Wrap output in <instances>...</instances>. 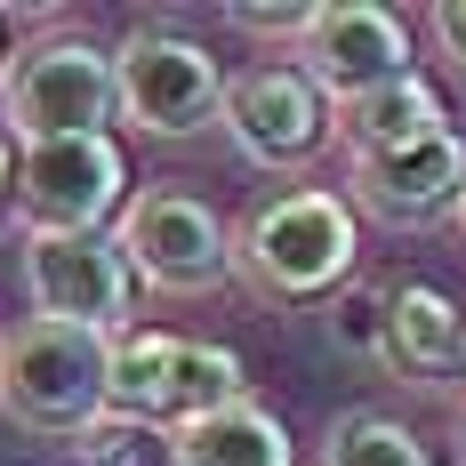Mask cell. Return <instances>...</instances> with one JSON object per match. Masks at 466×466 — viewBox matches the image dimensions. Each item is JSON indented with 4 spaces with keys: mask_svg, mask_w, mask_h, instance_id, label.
<instances>
[{
    "mask_svg": "<svg viewBox=\"0 0 466 466\" xmlns=\"http://www.w3.org/2000/svg\"><path fill=\"white\" fill-rule=\"evenodd\" d=\"M25 289L41 322H73L96 338H121L137 314V274L113 233H33L25 241Z\"/></svg>",
    "mask_w": 466,
    "mask_h": 466,
    "instance_id": "obj_8",
    "label": "cell"
},
{
    "mask_svg": "<svg viewBox=\"0 0 466 466\" xmlns=\"http://www.w3.org/2000/svg\"><path fill=\"white\" fill-rule=\"evenodd\" d=\"M459 442H466V410H459Z\"/></svg>",
    "mask_w": 466,
    "mask_h": 466,
    "instance_id": "obj_22",
    "label": "cell"
},
{
    "mask_svg": "<svg viewBox=\"0 0 466 466\" xmlns=\"http://www.w3.org/2000/svg\"><path fill=\"white\" fill-rule=\"evenodd\" d=\"M434 33H442V48L466 65V0H442V8H434Z\"/></svg>",
    "mask_w": 466,
    "mask_h": 466,
    "instance_id": "obj_19",
    "label": "cell"
},
{
    "mask_svg": "<svg viewBox=\"0 0 466 466\" xmlns=\"http://www.w3.org/2000/svg\"><path fill=\"white\" fill-rule=\"evenodd\" d=\"M459 346H466V314L434 289V281L386 289V338H378V362L402 378V386L451 378V370H459Z\"/></svg>",
    "mask_w": 466,
    "mask_h": 466,
    "instance_id": "obj_12",
    "label": "cell"
},
{
    "mask_svg": "<svg viewBox=\"0 0 466 466\" xmlns=\"http://www.w3.org/2000/svg\"><path fill=\"white\" fill-rule=\"evenodd\" d=\"M241 354L209 338H169V329H121L113 338V370H105V419L129 426H193L209 410L241 402Z\"/></svg>",
    "mask_w": 466,
    "mask_h": 466,
    "instance_id": "obj_3",
    "label": "cell"
},
{
    "mask_svg": "<svg viewBox=\"0 0 466 466\" xmlns=\"http://www.w3.org/2000/svg\"><path fill=\"white\" fill-rule=\"evenodd\" d=\"M73 459H81V466H153V451H145V426L96 419V426L73 434Z\"/></svg>",
    "mask_w": 466,
    "mask_h": 466,
    "instance_id": "obj_16",
    "label": "cell"
},
{
    "mask_svg": "<svg viewBox=\"0 0 466 466\" xmlns=\"http://www.w3.org/2000/svg\"><path fill=\"white\" fill-rule=\"evenodd\" d=\"M113 105H121L129 129L177 145V137H201L226 113V73H218V56L201 41L137 25L129 41L113 48Z\"/></svg>",
    "mask_w": 466,
    "mask_h": 466,
    "instance_id": "obj_6",
    "label": "cell"
},
{
    "mask_svg": "<svg viewBox=\"0 0 466 466\" xmlns=\"http://www.w3.org/2000/svg\"><path fill=\"white\" fill-rule=\"evenodd\" d=\"M129 209V153L121 137H56L16 145V218L33 233H105Z\"/></svg>",
    "mask_w": 466,
    "mask_h": 466,
    "instance_id": "obj_7",
    "label": "cell"
},
{
    "mask_svg": "<svg viewBox=\"0 0 466 466\" xmlns=\"http://www.w3.org/2000/svg\"><path fill=\"white\" fill-rule=\"evenodd\" d=\"M354 249H362L354 241V201L322 193V186H298V193L258 201L233 226V274L274 306H314L329 289H346Z\"/></svg>",
    "mask_w": 466,
    "mask_h": 466,
    "instance_id": "obj_1",
    "label": "cell"
},
{
    "mask_svg": "<svg viewBox=\"0 0 466 466\" xmlns=\"http://www.w3.org/2000/svg\"><path fill=\"white\" fill-rule=\"evenodd\" d=\"M459 226H466V193H459Z\"/></svg>",
    "mask_w": 466,
    "mask_h": 466,
    "instance_id": "obj_21",
    "label": "cell"
},
{
    "mask_svg": "<svg viewBox=\"0 0 466 466\" xmlns=\"http://www.w3.org/2000/svg\"><path fill=\"white\" fill-rule=\"evenodd\" d=\"M298 73L329 105L370 96L386 81H402V73H419L410 65V25L394 8H378V0H322L306 16V33H298Z\"/></svg>",
    "mask_w": 466,
    "mask_h": 466,
    "instance_id": "obj_9",
    "label": "cell"
},
{
    "mask_svg": "<svg viewBox=\"0 0 466 466\" xmlns=\"http://www.w3.org/2000/svg\"><path fill=\"white\" fill-rule=\"evenodd\" d=\"M306 16H314V0H289V8H226V25L266 33V41H298V33H306Z\"/></svg>",
    "mask_w": 466,
    "mask_h": 466,
    "instance_id": "obj_18",
    "label": "cell"
},
{
    "mask_svg": "<svg viewBox=\"0 0 466 466\" xmlns=\"http://www.w3.org/2000/svg\"><path fill=\"white\" fill-rule=\"evenodd\" d=\"M329 338H338L346 354H370V362H378V338H386V298H378V289H346V298H338V314H329Z\"/></svg>",
    "mask_w": 466,
    "mask_h": 466,
    "instance_id": "obj_17",
    "label": "cell"
},
{
    "mask_svg": "<svg viewBox=\"0 0 466 466\" xmlns=\"http://www.w3.org/2000/svg\"><path fill=\"white\" fill-rule=\"evenodd\" d=\"M322 466H434V459H426V442L402 419L346 410V419L329 426V442H322Z\"/></svg>",
    "mask_w": 466,
    "mask_h": 466,
    "instance_id": "obj_15",
    "label": "cell"
},
{
    "mask_svg": "<svg viewBox=\"0 0 466 466\" xmlns=\"http://www.w3.org/2000/svg\"><path fill=\"white\" fill-rule=\"evenodd\" d=\"M105 370H113V338L25 314L16 329H0V419L73 442L81 426L105 419Z\"/></svg>",
    "mask_w": 466,
    "mask_h": 466,
    "instance_id": "obj_2",
    "label": "cell"
},
{
    "mask_svg": "<svg viewBox=\"0 0 466 466\" xmlns=\"http://www.w3.org/2000/svg\"><path fill=\"white\" fill-rule=\"evenodd\" d=\"M459 370H466V346H459Z\"/></svg>",
    "mask_w": 466,
    "mask_h": 466,
    "instance_id": "obj_23",
    "label": "cell"
},
{
    "mask_svg": "<svg viewBox=\"0 0 466 466\" xmlns=\"http://www.w3.org/2000/svg\"><path fill=\"white\" fill-rule=\"evenodd\" d=\"M226 137L241 161L258 169H306L329 145V96L298 73V65H249L241 81H226Z\"/></svg>",
    "mask_w": 466,
    "mask_h": 466,
    "instance_id": "obj_10",
    "label": "cell"
},
{
    "mask_svg": "<svg viewBox=\"0 0 466 466\" xmlns=\"http://www.w3.org/2000/svg\"><path fill=\"white\" fill-rule=\"evenodd\" d=\"M329 121H338V137H346L354 161L451 129V121H442V96H434L426 73H402V81H386V89H370V96H346V105H329Z\"/></svg>",
    "mask_w": 466,
    "mask_h": 466,
    "instance_id": "obj_14",
    "label": "cell"
},
{
    "mask_svg": "<svg viewBox=\"0 0 466 466\" xmlns=\"http://www.w3.org/2000/svg\"><path fill=\"white\" fill-rule=\"evenodd\" d=\"M346 186H354V209H370L378 226H434L466 193V145L459 129H434L394 153H362Z\"/></svg>",
    "mask_w": 466,
    "mask_h": 466,
    "instance_id": "obj_11",
    "label": "cell"
},
{
    "mask_svg": "<svg viewBox=\"0 0 466 466\" xmlns=\"http://www.w3.org/2000/svg\"><path fill=\"white\" fill-rule=\"evenodd\" d=\"M113 48L96 41H33L0 73V129L16 145H56V137H105L113 129Z\"/></svg>",
    "mask_w": 466,
    "mask_h": 466,
    "instance_id": "obj_4",
    "label": "cell"
},
{
    "mask_svg": "<svg viewBox=\"0 0 466 466\" xmlns=\"http://www.w3.org/2000/svg\"><path fill=\"white\" fill-rule=\"evenodd\" d=\"M113 241H121L137 289H161V298H201V289L233 281V226L186 186L129 193V209L113 218Z\"/></svg>",
    "mask_w": 466,
    "mask_h": 466,
    "instance_id": "obj_5",
    "label": "cell"
},
{
    "mask_svg": "<svg viewBox=\"0 0 466 466\" xmlns=\"http://www.w3.org/2000/svg\"><path fill=\"white\" fill-rule=\"evenodd\" d=\"M0 201H16V137L0 129Z\"/></svg>",
    "mask_w": 466,
    "mask_h": 466,
    "instance_id": "obj_20",
    "label": "cell"
},
{
    "mask_svg": "<svg viewBox=\"0 0 466 466\" xmlns=\"http://www.w3.org/2000/svg\"><path fill=\"white\" fill-rule=\"evenodd\" d=\"M169 466H298V442L289 426L266 410V402H226L209 419H193L169 434Z\"/></svg>",
    "mask_w": 466,
    "mask_h": 466,
    "instance_id": "obj_13",
    "label": "cell"
}]
</instances>
